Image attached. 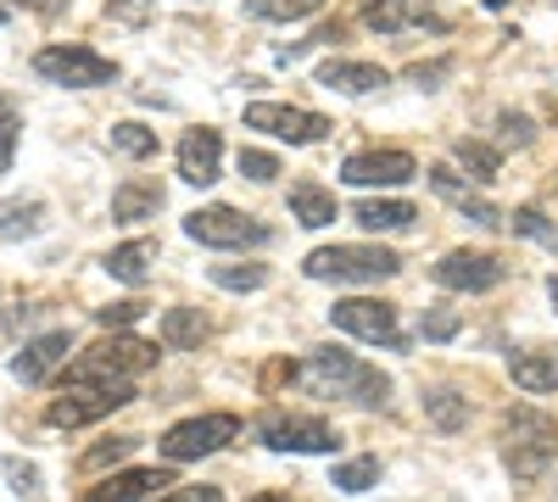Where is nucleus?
<instances>
[{"instance_id": "f257e3e1", "label": "nucleus", "mask_w": 558, "mask_h": 502, "mask_svg": "<svg viewBox=\"0 0 558 502\" xmlns=\"http://www.w3.org/2000/svg\"><path fill=\"white\" fill-rule=\"evenodd\" d=\"M296 380L313 391V396H330V402H357V407H386L391 396V380L380 369H368L363 357L341 352V346H318L302 357Z\"/></svg>"}, {"instance_id": "f03ea898", "label": "nucleus", "mask_w": 558, "mask_h": 502, "mask_svg": "<svg viewBox=\"0 0 558 502\" xmlns=\"http://www.w3.org/2000/svg\"><path fill=\"white\" fill-rule=\"evenodd\" d=\"M558 452V419L542 407H514L502 419V458L514 469V480H536Z\"/></svg>"}, {"instance_id": "7ed1b4c3", "label": "nucleus", "mask_w": 558, "mask_h": 502, "mask_svg": "<svg viewBox=\"0 0 558 502\" xmlns=\"http://www.w3.org/2000/svg\"><path fill=\"white\" fill-rule=\"evenodd\" d=\"M307 280H336V285H380L402 273V257L386 246H318L302 262Z\"/></svg>"}, {"instance_id": "20e7f679", "label": "nucleus", "mask_w": 558, "mask_h": 502, "mask_svg": "<svg viewBox=\"0 0 558 502\" xmlns=\"http://www.w3.org/2000/svg\"><path fill=\"white\" fill-rule=\"evenodd\" d=\"M123 402H134L129 380H68V391L45 407V419L57 430H78V425H96V419L118 414Z\"/></svg>"}, {"instance_id": "39448f33", "label": "nucleus", "mask_w": 558, "mask_h": 502, "mask_svg": "<svg viewBox=\"0 0 558 502\" xmlns=\"http://www.w3.org/2000/svg\"><path fill=\"white\" fill-rule=\"evenodd\" d=\"M34 73L45 84H62V89H101V84H118V62L89 51V45H45L34 51Z\"/></svg>"}, {"instance_id": "423d86ee", "label": "nucleus", "mask_w": 558, "mask_h": 502, "mask_svg": "<svg viewBox=\"0 0 558 502\" xmlns=\"http://www.w3.org/2000/svg\"><path fill=\"white\" fill-rule=\"evenodd\" d=\"M157 363V346L140 341V335H107L96 341L89 352H78L68 363V380H129L140 369H151Z\"/></svg>"}, {"instance_id": "0eeeda50", "label": "nucleus", "mask_w": 558, "mask_h": 502, "mask_svg": "<svg viewBox=\"0 0 558 502\" xmlns=\"http://www.w3.org/2000/svg\"><path fill=\"white\" fill-rule=\"evenodd\" d=\"M235 436H241V419L235 414H196V419H179L157 446H162L168 464H196V458H207V452L229 446Z\"/></svg>"}, {"instance_id": "6e6552de", "label": "nucleus", "mask_w": 558, "mask_h": 502, "mask_svg": "<svg viewBox=\"0 0 558 502\" xmlns=\"http://www.w3.org/2000/svg\"><path fill=\"white\" fill-rule=\"evenodd\" d=\"M184 235L202 246H223V252H246V246H268V223L235 212V207H196L184 218Z\"/></svg>"}, {"instance_id": "1a4fd4ad", "label": "nucleus", "mask_w": 558, "mask_h": 502, "mask_svg": "<svg viewBox=\"0 0 558 502\" xmlns=\"http://www.w3.org/2000/svg\"><path fill=\"white\" fill-rule=\"evenodd\" d=\"M330 325L368 341V346H402V330H397V307L391 302H375V296H341L330 307Z\"/></svg>"}, {"instance_id": "9d476101", "label": "nucleus", "mask_w": 558, "mask_h": 502, "mask_svg": "<svg viewBox=\"0 0 558 502\" xmlns=\"http://www.w3.org/2000/svg\"><path fill=\"white\" fill-rule=\"evenodd\" d=\"M246 128H263L274 140H291V146H318L330 134V118H318L307 107H279V101H257L246 107Z\"/></svg>"}, {"instance_id": "9b49d317", "label": "nucleus", "mask_w": 558, "mask_h": 502, "mask_svg": "<svg viewBox=\"0 0 558 502\" xmlns=\"http://www.w3.org/2000/svg\"><path fill=\"white\" fill-rule=\"evenodd\" d=\"M257 436L268 452H336V430L307 414H268L257 425Z\"/></svg>"}, {"instance_id": "f8f14e48", "label": "nucleus", "mask_w": 558, "mask_h": 502, "mask_svg": "<svg viewBox=\"0 0 558 502\" xmlns=\"http://www.w3.org/2000/svg\"><path fill=\"white\" fill-rule=\"evenodd\" d=\"M502 280H508V262L497 252H447L436 262L441 291H497Z\"/></svg>"}, {"instance_id": "ddd939ff", "label": "nucleus", "mask_w": 558, "mask_h": 502, "mask_svg": "<svg viewBox=\"0 0 558 502\" xmlns=\"http://www.w3.org/2000/svg\"><path fill=\"white\" fill-rule=\"evenodd\" d=\"M413 173H418V162L408 151H357V157L341 162V179L357 191H375V185L391 191V185H408Z\"/></svg>"}, {"instance_id": "4468645a", "label": "nucleus", "mask_w": 558, "mask_h": 502, "mask_svg": "<svg viewBox=\"0 0 558 502\" xmlns=\"http://www.w3.org/2000/svg\"><path fill=\"white\" fill-rule=\"evenodd\" d=\"M68 352H73V335L68 330H45V335H34L17 357H12V375L23 380V385H45L62 363H68Z\"/></svg>"}, {"instance_id": "2eb2a0df", "label": "nucleus", "mask_w": 558, "mask_h": 502, "mask_svg": "<svg viewBox=\"0 0 558 502\" xmlns=\"http://www.w3.org/2000/svg\"><path fill=\"white\" fill-rule=\"evenodd\" d=\"M363 23L375 34H402V28H447L430 0H363Z\"/></svg>"}, {"instance_id": "dca6fc26", "label": "nucleus", "mask_w": 558, "mask_h": 502, "mask_svg": "<svg viewBox=\"0 0 558 502\" xmlns=\"http://www.w3.org/2000/svg\"><path fill=\"white\" fill-rule=\"evenodd\" d=\"M218 162H223L218 128H191V134L179 140V173L191 179V185H213V179H218Z\"/></svg>"}, {"instance_id": "f3484780", "label": "nucleus", "mask_w": 558, "mask_h": 502, "mask_svg": "<svg viewBox=\"0 0 558 502\" xmlns=\"http://www.w3.org/2000/svg\"><path fill=\"white\" fill-rule=\"evenodd\" d=\"M318 84L324 89H341V96H368V89H386L391 84V73L386 68H375V62H324L318 68Z\"/></svg>"}, {"instance_id": "a211bd4d", "label": "nucleus", "mask_w": 558, "mask_h": 502, "mask_svg": "<svg viewBox=\"0 0 558 502\" xmlns=\"http://www.w3.org/2000/svg\"><path fill=\"white\" fill-rule=\"evenodd\" d=\"M508 375H514V385H520V391L547 396V391H558V352H542V346L514 352V357H508Z\"/></svg>"}, {"instance_id": "6ab92c4d", "label": "nucleus", "mask_w": 558, "mask_h": 502, "mask_svg": "<svg viewBox=\"0 0 558 502\" xmlns=\"http://www.w3.org/2000/svg\"><path fill=\"white\" fill-rule=\"evenodd\" d=\"M157 486H168L162 469H123V475H112L101 486H89L84 502H140V497H151Z\"/></svg>"}, {"instance_id": "aec40b11", "label": "nucleus", "mask_w": 558, "mask_h": 502, "mask_svg": "<svg viewBox=\"0 0 558 502\" xmlns=\"http://www.w3.org/2000/svg\"><path fill=\"white\" fill-rule=\"evenodd\" d=\"M157 207H162V185H157V179H129V185L112 191V218L118 223L157 218Z\"/></svg>"}, {"instance_id": "412c9836", "label": "nucleus", "mask_w": 558, "mask_h": 502, "mask_svg": "<svg viewBox=\"0 0 558 502\" xmlns=\"http://www.w3.org/2000/svg\"><path fill=\"white\" fill-rule=\"evenodd\" d=\"M151 262H157V241H123L107 252V273L123 285H146L151 280Z\"/></svg>"}, {"instance_id": "4be33fe9", "label": "nucleus", "mask_w": 558, "mask_h": 502, "mask_svg": "<svg viewBox=\"0 0 558 502\" xmlns=\"http://www.w3.org/2000/svg\"><path fill=\"white\" fill-rule=\"evenodd\" d=\"M352 218L363 223V230H375V235H397V230H413V218H418V207L413 201H357L352 207Z\"/></svg>"}, {"instance_id": "5701e85b", "label": "nucleus", "mask_w": 558, "mask_h": 502, "mask_svg": "<svg viewBox=\"0 0 558 502\" xmlns=\"http://www.w3.org/2000/svg\"><path fill=\"white\" fill-rule=\"evenodd\" d=\"M430 185H436L447 201H458V212H463V218H475L481 230H497V223H502V212H497L492 201L470 196V185H458V179H452V168H430Z\"/></svg>"}, {"instance_id": "b1692460", "label": "nucleus", "mask_w": 558, "mask_h": 502, "mask_svg": "<svg viewBox=\"0 0 558 502\" xmlns=\"http://www.w3.org/2000/svg\"><path fill=\"white\" fill-rule=\"evenodd\" d=\"M291 218L302 223V230H324V223H336L341 218V207H336V196L330 191H318V185H291Z\"/></svg>"}, {"instance_id": "393cba45", "label": "nucleus", "mask_w": 558, "mask_h": 502, "mask_svg": "<svg viewBox=\"0 0 558 502\" xmlns=\"http://www.w3.org/2000/svg\"><path fill=\"white\" fill-rule=\"evenodd\" d=\"M202 341H207L202 307H168V313H162V346H168V352H191V346H202Z\"/></svg>"}, {"instance_id": "a878e982", "label": "nucleus", "mask_w": 558, "mask_h": 502, "mask_svg": "<svg viewBox=\"0 0 558 502\" xmlns=\"http://www.w3.org/2000/svg\"><path fill=\"white\" fill-rule=\"evenodd\" d=\"M425 419L436 425V430H463L470 425V396H458L452 385H436V391H425Z\"/></svg>"}, {"instance_id": "bb28decb", "label": "nucleus", "mask_w": 558, "mask_h": 502, "mask_svg": "<svg viewBox=\"0 0 558 502\" xmlns=\"http://www.w3.org/2000/svg\"><path fill=\"white\" fill-rule=\"evenodd\" d=\"M45 230V207L39 201H0V235L7 241H28Z\"/></svg>"}, {"instance_id": "cd10ccee", "label": "nucleus", "mask_w": 558, "mask_h": 502, "mask_svg": "<svg viewBox=\"0 0 558 502\" xmlns=\"http://www.w3.org/2000/svg\"><path fill=\"white\" fill-rule=\"evenodd\" d=\"M313 12H324V0H246V17L257 23H302Z\"/></svg>"}, {"instance_id": "c85d7f7f", "label": "nucleus", "mask_w": 558, "mask_h": 502, "mask_svg": "<svg viewBox=\"0 0 558 502\" xmlns=\"http://www.w3.org/2000/svg\"><path fill=\"white\" fill-rule=\"evenodd\" d=\"M452 157H458L463 168H470L475 185H492V179L502 173V151H497V146H481V140H458V146H452Z\"/></svg>"}, {"instance_id": "c756f323", "label": "nucleus", "mask_w": 558, "mask_h": 502, "mask_svg": "<svg viewBox=\"0 0 558 502\" xmlns=\"http://www.w3.org/2000/svg\"><path fill=\"white\" fill-rule=\"evenodd\" d=\"M112 151L129 157V162L157 157V128H146V123H112Z\"/></svg>"}, {"instance_id": "7c9ffc66", "label": "nucleus", "mask_w": 558, "mask_h": 502, "mask_svg": "<svg viewBox=\"0 0 558 502\" xmlns=\"http://www.w3.org/2000/svg\"><path fill=\"white\" fill-rule=\"evenodd\" d=\"M213 285H223V291H263L268 285V262H213Z\"/></svg>"}, {"instance_id": "2f4dec72", "label": "nucleus", "mask_w": 558, "mask_h": 502, "mask_svg": "<svg viewBox=\"0 0 558 502\" xmlns=\"http://www.w3.org/2000/svg\"><path fill=\"white\" fill-rule=\"evenodd\" d=\"M375 480H380V458H347L330 475V486H341V491H368Z\"/></svg>"}, {"instance_id": "473e14b6", "label": "nucleus", "mask_w": 558, "mask_h": 502, "mask_svg": "<svg viewBox=\"0 0 558 502\" xmlns=\"http://www.w3.org/2000/svg\"><path fill=\"white\" fill-rule=\"evenodd\" d=\"M17 140H23V112H17V101H12V96H0V173L12 168Z\"/></svg>"}, {"instance_id": "72a5a7b5", "label": "nucleus", "mask_w": 558, "mask_h": 502, "mask_svg": "<svg viewBox=\"0 0 558 502\" xmlns=\"http://www.w3.org/2000/svg\"><path fill=\"white\" fill-rule=\"evenodd\" d=\"M140 313H146L140 302H112V307H96V318H101L107 330H129V325H140Z\"/></svg>"}, {"instance_id": "f704fd0d", "label": "nucleus", "mask_w": 558, "mask_h": 502, "mask_svg": "<svg viewBox=\"0 0 558 502\" xmlns=\"http://www.w3.org/2000/svg\"><path fill=\"white\" fill-rule=\"evenodd\" d=\"M497 128H502V146H531V134H536L525 112H502V118H497Z\"/></svg>"}, {"instance_id": "c9c22d12", "label": "nucleus", "mask_w": 558, "mask_h": 502, "mask_svg": "<svg viewBox=\"0 0 558 502\" xmlns=\"http://www.w3.org/2000/svg\"><path fill=\"white\" fill-rule=\"evenodd\" d=\"M458 335V313L452 307H430L425 313V341H452Z\"/></svg>"}, {"instance_id": "e433bc0d", "label": "nucleus", "mask_w": 558, "mask_h": 502, "mask_svg": "<svg viewBox=\"0 0 558 502\" xmlns=\"http://www.w3.org/2000/svg\"><path fill=\"white\" fill-rule=\"evenodd\" d=\"M514 230H520V235H531V241H547V246H558V230H547L536 207H520V212H514Z\"/></svg>"}, {"instance_id": "4c0bfd02", "label": "nucleus", "mask_w": 558, "mask_h": 502, "mask_svg": "<svg viewBox=\"0 0 558 502\" xmlns=\"http://www.w3.org/2000/svg\"><path fill=\"white\" fill-rule=\"evenodd\" d=\"M140 441L134 436H118L112 446H96V452H89V458H84V469H107V464H118V458H129V452H134Z\"/></svg>"}, {"instance_id": "58836bf2", "label": "nucleus", "mask_w": 558, "mask_h": 502, "mask_svg": "<svg viewBox=\"0 0 558 502\" xmlns=\"http://www.w3.org/2000/svg\"><path fill=\"white\" fill-rule=\"evenodd\" d=\"M107 17H118V23H146L151 17V0H107Z\"/></svg>"}, {"instance_id": "ea45409f", "label": "nucleus", "mask_w": 558, "mask_h": 502, "mask_svg": "<svg viewBox=\"0 0 558 502\" xmlns=\"http://www.w3.org/2000/svg\"><path fill=\"white\" fill-rule=\"evenodd\" d=\"M241 173H246V179H257V185H268V179L279 173V162H274L268 151H241Z\"/></svg>"}, {"instance_id": "a19ab883", "label": "nucleus", "mask_w": 558, "mask_h": 502, "mask_svg": "<svg viewBox=\"0 0 558 502\" xmlns=\"http://www.w3.org/2000/svg\"><path fill=\"white\" fill-rule=\"evenodd\" d=\"M452 73V62H413L408 68V78L418 84V89H436V78H447Z\"/></svg>"}, {"instance_id": "79ce46f5", "label": "nucleus", "mask_w": 558, "mask_h": 502, "mask_svg": "<svg viewBox=\"0 0 558 502\" xmlns=\"http://www.w3.org/2000/svg\"><path fill=\"white\" fill-rule=\"evenodd\" d=\"M157 502H223V491L218 486H179V491H168Z\"/></svg>"}, {"instance_id": "37998d69", "label": "nucleus", "mask_w": 558, "mask_h": 502, "mask_svg": "<svg viewBox=\"0 0 558 502\" xmlns=\"http://www.w3.org/2000/svg\"><path fill=\"white\" fill-rule=\"evenodd\" d=\"M246 502H291L286 491H257V497H246Z\"/></svg>"}, {"instance_id": "c03bdc74", "label": "nucleus", "mask_w": 558, "mask_h": 502, "mask_svg": "<svg viewBox=\"0 0 558 502\" xmlns=\"http://www.w3.org/2000/svg\"><path fill=\"white\" fill-rule=\"evenodd\" d=\"M547 296H553V307H558V280H553V285H547Z\"/></svg>"}, {"instance_id": "a18cd8bd", "label": "nucleus", "mask_w": 558, "mask_h": 502, "mask_svg": "<svg viewBox=\"0 0 558 502\" xmlns=\"http://www.w3.org/2000/svg\"><path fill=\"white\" fill-rule=\"evenodd\" d=\"M0 23H7V7H0Z\"/></svg>"}]
</instances>
